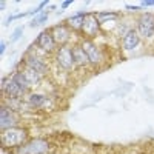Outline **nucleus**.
I'll return each instance as SVG.
<instances>
[{"mask_svg":"<svg viewBox=\"0 0 154 154\" xmlns=\"http://www.w3.org/2000/svg\"><path fill=\"white\" fill-rule=\"evenodd\" d=\"M49 149V145L46 140H32L22 145L17 149V154H46Z\"/></svg>","mask_w":154,"mask_h":154,"instance_id":"nucleus-1","label":"nucleus"},{"mask_svg":"<svg viewBox=\"0 0 154 154\" xmlns=\"http://www.w3.org/2000/svg\"><path fill=\"white\" fill-rule=\"evenodd\" d=\"M25 137H26V133H25L23 130H19V128H9V130H6L2 136V140L3 143L11 146V145H19L22 143Z\"/></svg>","mask_w":154,"mask_h":154,"instance_id":"nucleus-2","label":"nucleus"},{"mask_svg":"<svg viewBox=\"0 0 154 154\" xmlns=\"http://www.w3.org/2000/svg\"><path fill=\"white\" fill-rule=\"evenodd\" d=\"M139 34L148 38L154 34V16L152 14H143L139 20Z\"/></svg>","mask_w":154,"mask_h":154,"instance_id":"nucleus-3","label":"nucleus"},{"mask_svg":"<svg viewBox=\"0 0 154 154\" xmlns=\"http://www.w3.org/2000/svg\"><path fill=\"white\" fill-rule=\"evenodd\" d=\"M99 29H100V23H99L96 14H86L85 19H83L82 31L89 37H94V35H97Z\"/></svg>","mask_w":154,"mask_h":154,"instance_id":"nucleus-4","label":"nucleus"},{"mask_svg":"<svg viewBox=\"0 0 154 154\" xmlns=\"http://www.w3.org/2000/svg\"><path fill=\"white\" fill-rule=\"evenodd\" d=\"M57 62L60 63L62 68L65 69H69L72 65H74V56H72V49L68 48L66 45H63L59 48L57 51Z\"/></svg>","mask_w":154,"mask_h":154,"instance_id":"nucleus-5","label":"nucleus"},{"mask_svg":"<svg viewBox=\"0 0 154 154\" xmlns=\"http://www.w3.org/2000/svg\"><path fill=\"white\" fill-rule=\"evenodd\" d=\"M51 31H53L51 35H53L56 43L63 46L68 42V38H69V26H66V25H57V26H54Z\"/></svg>","mask_w":154,"mask_h":154,"instance_id":"nucleus-6","label":"nucleus"},{"mask_svg":"<svg viewBox=\"0 0 154 154\" xmlns=\"http://www.w3.org/2000/svg\"><path fill=\"white\" fill-rule=\"evenodd\" d=\"M82 48H83V51L86 53V56H88V59H89V62H91V63H99V62L102 60L100 51L97 49V46H96L93 42L85 40L83 45H82Z\"/></svg>","mask_w":154,"mask_h":154,"instance_id":"nucleus-7","label":"nucleus"},{"mask_svg":"<svg viewBox=\"0 0 154 154\" xmlns=\"http://www.w3.org/2000/svg\"><path fill=\"white\" fill-rule=\"evenodd\" d=\"M25 62L28 63V68L34 69L38 74H46V71H48V68H46V65L43 63V60L35 57L34 54H28L26 57H25Z\"/></svg>","mask_w":154,"mask_h":154,"instance_id":"nucleus-8","label":"nucleus"},{"mask_svg":"<svg viewBox=\"0 0 154 154\" xmlns=\"http://www.w3.org/2000/svg\"><path fill=\"white\" fill-rule=\"evenodd\" d=\"M35 43H37L38 48H42L43 51H53L54 46H56V42H54L53 35H51V32H42V34H38Z\"/></svg>","mask_w":154,"mask_h":154,"instance_id":"nucleus-9","label":"nucleus"},{"mask_svg":"<svg viewBox=\"0 0 154 154\" xmlns=\"http://www.w3.org/2000/svg\"><path fill=\"white\" fill-rule=\"evenodd\" d=\"M12 125H14V119H12L11 111L8 108L2 106V109H0V126H2V130L6 131Z\"/></svg>","mask_w":154,"mask_h":154,"instance_id":"nucleus-10","label":"nucleus"},{"mask_svg":"<svg viewBox=\"0 0 154 154\" xmlns=\"http://www.w3.org/2000/svg\"><path fill=\"white\" fill-rule=\"evenodd\" d=\"M3 91H5L11 99H19V97L25 93V89H23L20 85H17L14 80H11V82H8V85L5 86Z\"/></svg>","mask_w":154,"mask_h":154,"instance_id":"nucleus-11","label":"nucleus"},{"mask_svg":"<svg viewBox=\"0 0 154 154\" xmlns=\"http://www.w3.org/2000/svg\"><path fill=\"white\" fill-rule=\"evenodd\" d=\"M139 42H140L139 34L134 32V31H130V32L125 35V38H123V48L126 51H131V49H134L139 45Z\"/></svg>","mask_w":154,"mask_h":154,"instance_id":"nucleus-12","label":"nucleus"},{"mask_svg":"<svg viewBox=\"0 0 154 154\" xmlns=\"http://www.w3.org/2000/svg\"><path fill=\"white\" fill-rule=\"evenodd\" d=\"M72 56H74V62L79 63V65H86L89 62V59H88V56H86V53L83 51L82 46H75L72 49Z\"/></svg>","mask_w":154,"mask_h":154,"instance_id":"nucleus-13","label":"nucleus"},{"mask_svg":"<svg viewBox=\"0 0 154 154\" xmlns=\"http://www.w3.org/2000/svg\"><path fill=\"white\" fill-rule=\"evenodd\" d=\"M85 12H79V14H75L72 17H69L66 20L68 23V26L72 28V29H82V25H83V19H85Z\"/></svg>","mask_w":154,"mask_h":154,"instance_id":"nucleus-14","label":"nucleus"},{"mask_svg":"<svg viewBox=\"0 0 154 154\" xmlns=\"http://www.w3.org/2000/svg\"><path fill=\"white\" fill-rule=\"evenodd\" d=\"M23 74H25V77H26V80H28V83H29V85H35V83H38V79H40V74L35 72L34 69L26 68V69L23 71Z\"/></svg>","mask_w":154,"mask_h":154,"instance_id":"nucleus-15","label":"nucleus"},{"mask_svg":"<svg viewBox=\"0 0 154 154\" xmlns=\"http://www.w3.org/2000/svg\"><path fill=\"white\" fill-rule=\"evenodd\" d=\"M99 23H105L108 20H114L117 19V12H112V11H106V12H99V14H96Z\"/></svg>","mask_w":154,"mask_h":154,"instance_id":"nucleus-16","label":"nucleus"},{"mask_svg":"<svg viewBox=\"0 0 154 154\" xmlns=\"http://www.w3.org/2000/svg\"><path fill=\"white\" fill-rule=\"evenodd\" d=\"M12 80H14L17 85H20V86L25 89V91H26V89L31 86V85L28 83V80H26V77H25V74H23V72H16V74H14V77H12Z\"/></svg>","mask_w":154,"mask_h":154,"instance_id":"nucleus-17","label":"nucleus"},{"mask_svg":"<svg viewBox=\"0 0 154 154\" xmlns=\"http://www.w3.org/2000/svg\"><path fill=\"white\" fill-rule=\"evenodd\" d=\"M43 100H45V97H43L42 94H32V96L29 97V102H31L32 105H40Z\"/></svg>","mask_w":154,"mask_h":154,"instance_id":"nucleus-18","label":"nucleus"},{"mask_svg":"<svg viewBox=\"0 0 154 154\" xmlns=\"http://www.w3.org/2000/svg\"><path fill=\"white\" fill-rule=\"evenodd\" d=\"M46 19H48V16H46V14H40V16L37 17V20L31 22V26H35V25H40V23L46 22Z\"/></svg>","mask_w":154,"mask_h":154,"instance_id":"nucleus-19","label":"nucleus"},{"mask_svg":"<svg viewBox=\"0 0 154 154\" xmlns=\"http://www.w3.org/2000/svg\"><path fill=\"white\" fill-rule=\"evenodd\" d=\"M46 5H48V2H46V0H45V2H42V3L38 5V6H37V8H35L34 11H31L29 14H37V12H38V11H42V9H43V6H46Z\"/></svg>","mask_w":154,"mask_h":154,"instance_id":"nucleus-20","label":"nucleus"},{"mask_svg":"<svg viewBox=\"0 0 154 154\" xmlns=\"http://www.w3.org/2000/svg\"><path fill=\"white\" fill-rule=\"evenodd\" d=\"M22 31H23V28H17V29H16V32L11 35V40H17V38L22 35Z\"/></svg>","mask_w":154,"mask_h":154,"instance_id":"nucleus-21","label":"nucleus"},{"mask_svg":"<svg viewBox=\"0 0 154 154\" xmlns=\"http://www.w3.org/2000/svg\"><path fill=\"white\" fill-rule=\"evenodd\" d=\"M154 5V0H146V2H142V8L143 6H152Z\"/></svg>","mask_w":154,"mask_h":154,"instance_id":"nucleus-22","label":"nucleus"},{"mask_svg":"<svg viewBox=\"0 0 154 154\" xmlns=\"http://www.w3.org/2000/svg\"><path fill=\"white\" fill-rule=\"evenodd\" d=\"M71 3H72V0H66V2H63V3H62V8H63V9H66Z\"/></svg>","mask_w":154,"mask_h":154,"instance_id":"nucleus-23","label":"nucleus"},{"mask_svg":"<svg viewBox=\"0 0 154 154\" xmlns=\"http://www.w3.org/2000/svg\"><path fill=\"white\" fill-rule=\"evenodd\" d=\"M5 49H6V43L2 42V43H0V54H3V53H5Z\"/></svg>","mask_w":154,"mask_h":154,"instance_id":"nucleus-24","label":"nucleus"},{"mask_svg":"<svg viewBox=\"0 0 154 154\" xmlns=\"http://www.w3.org/2000/svg\"><path fill=\"white\" fill-rule=\"evenodd\" d=\"M126 9H133V11H136V9H140V6H134V5H126Z\"/></svg>","mask_w":154,"mask_h":154,"instance_id":"nucleus-25","label":"nucleus"},{"mask_svg":"<svg viewBox=\"0 0 154 154\" xmlns=\"http://www.w3.org/2000/svg\"><path fill=\"white\" fill-rule=\"evenodd\" d=\"M5 8H6V3L2 2V3H0V9H5Z\"/></svg>","mask_w":154,"mask_h":154,"instance_id":"nucleus-26","label":"nucleus"}]
</instances>
